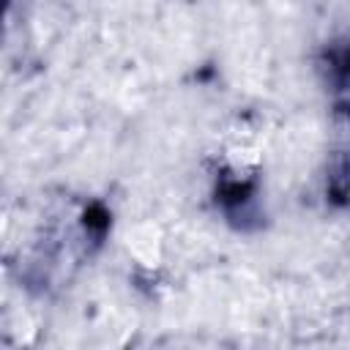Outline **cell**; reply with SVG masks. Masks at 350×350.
<instances>
[{"label": "cell", "mask_w": 350, "mask_h": 350, "mask_svg": "<svg viewBox=\"0 0 350 350\" xmlns=\"http://www.w3.org/2000/svg\"><path fill=\"white\" fill-rule=\"evenodd\" d=\"M0 11H3V3H0Z\"/></svg>", "instance_id": "cell-1"}]
</instances>
